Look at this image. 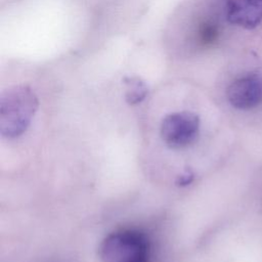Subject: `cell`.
Segmentation results:
<instances>
[{
	"instance_id": "cell-6",
	"label": "cell",
	"mask_w": 262,
	"mask_h": 262,
	"mask_svg": "<svg viewBox=\"0 0 262 262\" xmlns=\"http://www.w3.org/2000/svg\"><path fill=\"white\" fill-rule=\"evenodd\" d=\"M124 83L126 85L125 98L129 104L134 105L144 100L148 93V88L143 80L138 77H126L124 78Z\"/></svg>"
},
{
	"instance_id": "cell-7",
	"label": "cell",
	"mask_w": 262,
	"mask_h": 262,
	"mask_svg": "<svg viewBox=\"0 0 262 262\" xmlns=\"http://www.w3.org/2000/svg\"><path fill=\"white\" fill-rule=\"evenodd\" d=\"M219 35L218 27L211 21H206L201 25L198 31V40L199 43L203 46H209L213 44Z\"/></svg>"
},
{
	"instance_id": "cell-4",
	"label": "cell",
	"mask_w": 262,
	"mask_h": 262,
	"mask_svg": "<svg viewBox=\"0 0 262 262\" xmlns=\"http://www.w3.org/2000/svg\"><path fill=\"white\" fill-rule=\"evenodd\" d=\"M229 103L238 110H251L262 103V78L247 75L232 82L226 91Z\"/></svg>"
},
{
	"instance_id": "cell-2",
	"label": "cell",
	"mask_w": 262,
	"mask_h": 262,
	"mask_svg": "<svg viewBox=\"0 0 262 262\" xmlns=\"http://www.w3.org/2000/svg\"><path fill=\"white\" fill-rule=\"evenodd\" d=\"M103 262H148V242L136 230H121L108 234L100 245Z\"/></svg>"
},
{
	"instance_id": "cell-8",
	"label": "cell",
	"mask_w": 262,
	"mask_h": 262,
	"mask_svg": "<svg viewBox=\"0 0 262 262\" xmlns=\"http://www.w3.org/2000/svg\"><path fill=\"white\" fill-rule=\"evenodd\" d=\"M193 179V174L190 170H186L183 174H181L178 177V180L176 181V183L180 186H185L187 184H189Z\"/></svg>"
},
{
	"instance_id": "cell-1",
	"label": "cell",
	"mask_w": 262,
	"mask_h": 262,
	"mask_svg": "<svg viewBox=\"0 0 262 262\" xmlns=\"http://www.w3.org/2000/svg\"><path fill=\"white\" fill-rule=\"evenodd\" d=\"M38 108V98L27 85L13 86L0 98V133L7 138L21 135Z\"/></svg>"
},
{
	"instance_id": "cell-5",
	"label": "cell",
	"mask_w": 262,
	"mask_h": 262,
	"mask_svg": "<svg viewBox=\"0 0 262 262\" xmlns=\"http://www.w3.org/2000/svg\"><path fill=\"white\" fill-rule=\"evenodd\" d=\"M227 20L245 29H254L262 21V0H226Z\"/></svg>"
},
{
	"instance_id": "cell-3",
	"label": "cell",
	"mask_w": 262,
	"mask_h": 262,
	"mask_svg": "<svg viewBox=\"0 0 262 262\" xmlns=\"http://www.w3.org/2000/svg\"><path fill=\"white\" fill-rule=\"evenodd\" d=\"M201 128L200 117L188 111L167 115L161 123V137L171 149L184 148L193 143Z\"/></svg>"
}]
</instances>
